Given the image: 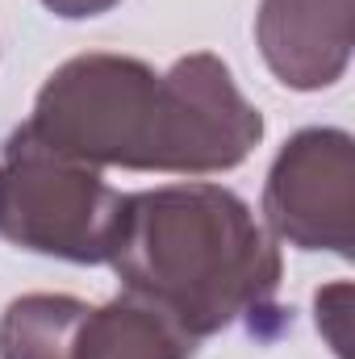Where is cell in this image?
<instances>
[{
    "instance_id": "obj_1",
    "label": "cell",
    "mask_w": 355,
    "mask_h": 359,
    "mask_svg": "<svg viewBox=\"0 0 355 359\" xmlns=\"http://www.w3.org/2000/svg\"><path fill=\"white\" fill-rule=\"evenodd\" d=\"M25 130L96 172L213 176L260 147L264 117L217 55L176 59L163 76L142 59L80 55L42 84Z\"/></svg>"
},
{
    "instance_id": "obj_2",
    "label": "cell",
    "mask_w": 355,
    "mask_h": 359,
    "mask_svg": "<svg viewBox=\"0 0 355 359\" xmlns=\"http://www.w3.org/2000/svg\"><path fill=\"white\" fill-rule=\"evenodd\" d=\"M109 264L126 292L163 309L192 339L255 330L280 313V251L251 205L222 184L130 192Z\"/></svg>"
},
{
    "instance_id": "obj_3",
    "label": "cell",
    "mask_w": 355,
    "mask_h": 359,
    "mask_svg": "<svg viewBox=\"0 0 355 359\" xmlns=\"http://www.w3.org/2000/svg\"><path fill=\"white\" fill-rule=\"evenodd\" d=\"M126 196L25 126L8 134L0 159V238L67 264H109Z\"/></svg>"
},
{
    "instance_id": "obj_4",
    "label": "cell",
    "mask_w": 355,
    "mask_h": 359,
    "mask_svg": "<svg viewBox=\"0 0 355 359\" xmlns=\"http://www.w3.org/2000/svg\"><path fill=\"white\" fill-rule=\"evenodd\" d=\"M264 217L276 238L297 251H335L351 259L355 247V142L347 130L293 134L264 184Z\"/></svg>"
},
{
    "instance_id": "obj_5",
    "label": "cell",
    "mask_w": 355,
    "mask_h": 359,
    "mask_svg": "<svg viewBox=\"0 0 355 359\" xmlns=\"http://www.w3.org/2000/svg\"><path fill=\"white\" fill-rule=\"evenodd\" d=\"M255 38L267 72L297 92L343 80L355 46V0H264Z\"/></svg>"
},
{
    "instance_id": "obj_6",
    "label": "cell",
    "mask_w": 355,
    "mask_h": 359,
    "mask_svg": "<svg viewBox=\"0 0 355 359\" xmlns=\"http://www.w3.org/2000/svg\"><path fill=\"white\" fill-rule=\"evenodd\" d=\"M196 339L151 301L126 292L84 313L76 334V359H192Z\"/></svg>"
},
{
    "instance_id": "obj_7",
    "label": "cell",
    "mask_w": 355,
    "mask_h": 359,
    "mask_svg": "<svg viewBox=\"0 0 355 359\" xmlns=\"http://www.w3.org/2000/svg\"><path fill=\"white\" fill-rule=\"evenodd\" d=\"M88 305L63 292L17 297L0 318V359H76Z\"/></svg>"
},
{
    "instance_id": "obj_8",
    "label": "cell",
    "mask_w": 355,
    "mask_h": 359,
    "mask_svg": "<svg viewBox=\"0 0 355 359\" xmlns=\"http://www.w3.org/2000/svg\"><path fill=\"white\" fill-rule=\"evenodd\" d=\"M55 17H67V21H84V17H100L109 13L117 0H42Z\"/></svg>"
},
{
    "instance_id": "obj_9",
    "label": "cell",
    "mask_w": 355,
    "mask_h": 359,
    "mask_svg": "<svg viewBox=\"0 0 355 359\" xmlns=\"http://www.w3.org/2000/svg\"><path fill=\"white\" fill-rule=\"evenodd\" d=\"M347 297H351V288H347V292L339 297V309H330V301H326V292H318V318H335V322H347ZM330 343H335V351H339V355L347 359V339H343L339 330L330 334Z\"/></svg>"
}]
</instances>
